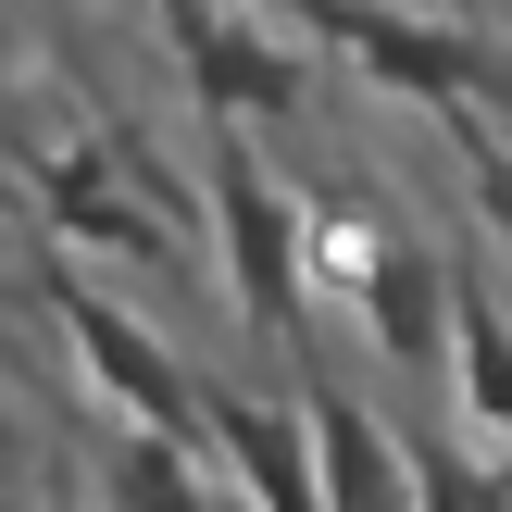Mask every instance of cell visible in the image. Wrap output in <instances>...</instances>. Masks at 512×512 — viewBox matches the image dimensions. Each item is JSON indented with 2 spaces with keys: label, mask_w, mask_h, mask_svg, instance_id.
I'll return each mask as SVG.
<instances>
[{
  "label": "cell",
  "mask_w": 512,
  "mask_h": 512,
  "mask_svg": "<svg viewBox=\"0 0 512 512\" xmlns=\"http://www.w3.org/2000/svg\"><path fill=\"white\" fill-rule=\"evenodd\" d=\"M300 25H313V38H338L350 63L375 75V100H425V113H450L463 163L488 150V125H475V100H488V50H475L463 25L388 13V0H300Z\"/></svg>",
  "instance_id": "obj_1"
},
{
  "label": "cell",
  "mask_w": 512,
  "mask_h": 512,
  "mask_svg": "<svg viewBox=\"0 0 512 512\" xmlns=\"http://www.w3.org/2000/svg\"><path fill=\"white\" fill-rule=\"evenodd\" d=\"M50 313H63L88 388L125 413V438H188L200 450V375L163 350V325H138L113 288H88V275H50Z\"/></svg>",
  "instance_id": "obj_2"
},
{
  "label": "cell",
  "mask_w": 512,
  "mask_h": 512,
  "mask_svg": "<svg viewBox=\"0 0 512 512\" xmlns=\"http://www.w3.org/2000/svg\"><path fill=\"white\" fill-rule=\"evenodd\" d=\"M213 238H225V275H238V313L263 338H300V200L263 175L250 138H213Z\"/></svg>",
  "instance_id": "obj_3"
},
{
  "label": "cell",
  "mask_w": 512,
  "mask_h": 512,
  "mask_svg": "<svg viewBox=\"0 0 512 512\" xmlns=\"http://www.w3.org/2000/svg\"><path fill=\"white\" fill-rule=\"evenodd\" d=\"M300 438H313V488L325 512H413V438L375 413L350 375H300Z\"/></svg>",
  "instance_id": "obj_4"
},
{
  "label": "cell",
  "mask_w": 512,
  "mask_h": 512,
  "mask_svg": "<svg viewBox=\"0 0 512 512\" xmlns=\"http://www.w3.org/2000/svg\"><path fill=\"white\" fill-rule=\"evenodd\" d=\"M163 25H175V63H188V100H213V113H288L300 100V63L263 38V13L163 0Z\"/></svg>",
  "instance_id": "obj_5"
},
{
  "label": "cell",
  "mask_w": 512,
  "mask_h": 512,
  "mask_svg": "<svg viewBox=\"0 0 512 512\" xmlns=\"http://www.w3.org/2000/svg\"><path fill=\"white\" fill-rule=\"evenodd\" d=\"M350 313H363V338H375L388 375H438V363H450V263H438V250L388 238V263L363 275Z\"/></svg>",
  "instance_id": "obj_6"
},
{
  "label": "cell",
  "mask_w": 512,
  "mask_h": 512,
  "mask_svg": "<svg viewBox=\"0 0 512 512\" xmlns=\"http://www.w3.org/2000/svg\"><path fill=\"white\" fill-rule=\"evenodd\" d=\"M88 500H100V512H225L213 463H200L188 438H113L100 475H88Z\"/></svg>",
  "instance_id": "obj_7"
},
{
  "label": "cell",
  "mask_w": 512,
  "mask_h": 512,
  "mask_svg": "<svg viewBox=\"0 0 512 512\" xmlns=\"http://www.w3.org/2000/svg\"><path fill=\"white\" fill-rule=\"evenodd\" d=\"M25 450H38V438H25V413H13V400H0V488H13V475H25Z\"/></svg>",
  "instance_id": "obj_8"
},
{
  "label": "cell",
  "mask_w": 512,
  "mask_h": 512,
  "mask_svg": "<svg viewBox=\"0 0 512 512\" xmlns=\"http://www.w3.org/2000/svg\"><path fill=\"white\" fill-rule=\"evenodd\" d=\"M0 63H13V0H0Z\"/></svg>",
  "instance_id": "obj_9"
},
{
  "label": "cell",
  "mask_w": 512,
  "mask_h": 512,
  "mask_svg": "<svg viewBox=\"0 0 512 512\" xmlns=\"http://www.w3.org/2000/svg\"><path fill=\"white\" fill-rule=\"evenodd\" d=\"M63 512H75V500H63Z\"/></svg>",
  "instance_id": "obj_10"
}]
</instances>
